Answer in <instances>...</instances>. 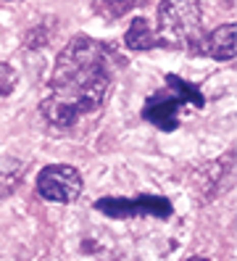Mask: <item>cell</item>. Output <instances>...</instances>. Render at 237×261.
Returning <instances> with one entry per match:
<instances>
[{"instance_id":"obj_2","label":"cell","mask_w":237,"mask_h":261,"mask_svg":"<svg viewBox=\"0 0 237 261\" xmlns=\"http://www.w3.org/2000/svg\"><path fill=\"white\" fill-rule=\"evenodd\" d=\"M200 0H161L158 6V42L171 48H198L203 37Z\"/></svg>"},{"instance_id":"obj_4","label":"cell","mask_w":237,"mask_h":261,"mask_svg":"<svg viewBox=\"0 0 237 261\" xmlns=\"http://www.w3.org/2000/svg\"><path fill=\"white\" fill-rule=\"evenodd\" d=\"M37 193L50 203H71L82 193V177L74 166L50 164L37 174Z\"/></svg>"},{"instance_id":"obj_6","label":"cell","mask_w":237,"mask_h":261,"mask_svg":"<svg viewBox=\"0 0 237 261\" xmlns=\"http://www.w3.org/2000/svg\"><path fill=\"white\" fill-rule=\"evenodd\" d=\"M200 53H205L208 58L216 61H232L237 53V45H234V24H221L216 27L214 32L203 35L198 42Z\"/></svg>"},{"instance_id":"obj_7","label":"cell","mask_w":237,"mask_h":261,"mask_svg":"<svg viewBox=\"0 0 237 261\" xmlns=\"http://www.w3.org/2000/svg\"><path fill=\"white\" fill-rule=\"evenodd\" d=\"M124 42H126V48H132V50H150V48H155V45H158V37L153 32V27L145 19L137 16L129 24V29H126Z\"/></svg>"},{"instance_id":"obj_3","label":"cell","mask_w":237,"mask_h":261,"mask_svg":"<svg viewBox=\"0 0 237 261\" xmlns=\"http://www.w3.org/2000/svg\"><path fill=\"white\" fill-rule=\"evenodd\" d=\"M203 103H205V98L193 82L182 80V76H177V74H169L166 76V90H161V93L148 98L145 109H142V116H145L150 124H155L158 129L174 132L179 127L182 109H187V106L200 109Z\"/></svg>"},{"instance_id":"obj_10","label":"cell","mask_w":237,"mask_h":261,"mask_svg":"<svg viewBox=\"0 0 237 261\" xmlns=\"http://www.w3.org/2000/svg\"><path fill=\"white\" fill-rule=\"evenodd\" d=\"M187 261H208V258H203V256H193V258H187Z\"/></svg>"},{"instance_id":"obj_8","label":"cell","mask_w":237,"mask_h":261,"mask_svg":"<svg viewBox=\"0 0 237 261\" xmlns=\"http://www.w3.org/2000/svg\"><path fill=\"white\" fill-rule=\"evenodd\" d=\"M140 0H95V13H100L103 19H121L124 13H129Z\"/></svg>"},{"instance_id":"obj_1","label":"cell","mask_w":237,"mask_h":261,"mask_svg":"<svg viewBox=\"0 0 237 261\" xmlns=\"http://www.w3.org/2000/svg\"><path fill=\"white\" fill-rule=\"evenodd\" d=\"M116 56L108 45L92 37H74L56 58L50 93L40 111L53 127H71L79 116L103 109L114 85Z\"/></svg>"},{"instance_id":"obj_5","label":"cell","mask_w":237,"mask_h":261,"mask_svg":"<svg viewBox=\"0 0 237 261\" xmlns=\"http://www.w3.org/2000/svg\"><path fill=\"white\" fill-rule=\"evenodd\" d=\"M111 219H129V217H158L166 219L171 214V203L158 195H137V198H103L95 203Z\"/></svg>"},{"instance_id":"obj_9","label":"cell","mask_w":237,"mask_h":261,"mask_svg":"<svg viewBox=\"0 0 237 261\" xmlns=\"http://www.w3.org/2000/svg\"><path fill=\"white\" fill-rule=\"evenodd\" d=\"M16 82H19V74H16V69H11L8 64H0V98L8 95L11 90L16 87Z\"/></svg>"}]
</instances>
